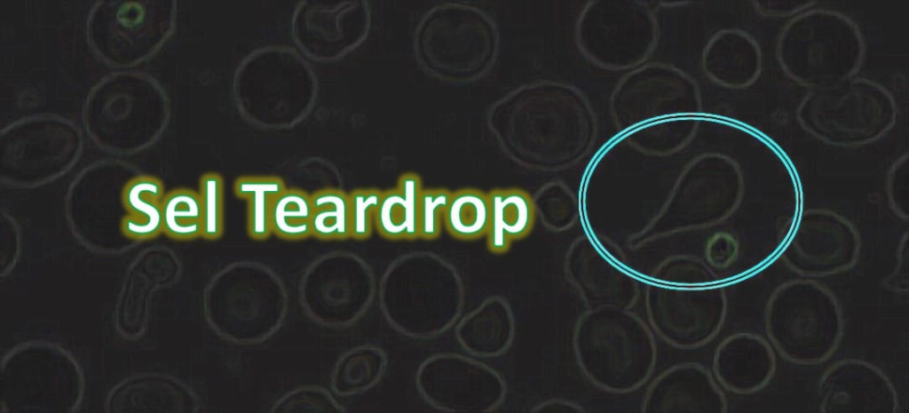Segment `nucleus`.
Wrapping results in <instances>:
<instances>
[{
    "mask_svg": "<svg viewBox=\"0 0 909 413\" xmlns=\"http://www.w3.org/2000/svg\"><path fill=\"white\" fill-rule=\"evenodd\" d=\"M866 53L865 36L844 12L810 8L791 18L775 45L778 64L794 83L818 90L855 77Z\"/></svg>",
    "mask_w": 909,
    "mask_h": 413,
    "instance_id": "f257e3e1",
    "label": "nucleus"
},
{
    "mask_svg": "<svg viewBox=\"0 0 909 413\" xmlns=\"http://www.w3.org/2000/svg\"><path fill=\"white\" fill-rule=\"evenodd\" d=\"M769 342L786 361L816 365L828 360L842 338L844 319L835 295L811 278L786 281L764 309Z\"/></svg>",
    "mask_w": 909,
    "mask_h": 413,
    "instance_id": "f03ea898",
    "label": "nucleus"
},
{
    "mask_svg": "<svg viewBox=\"0 0 909 413\" xmlns=\"http://www.w3.org/2000/svg\"><path fill=\"white\" fill-rule=\"evenodd\" d=\"M796 119L809 134L828 145L856 147L873 143L895 125L892 92L867 77H852L832 87L810 90L797 106Z\"/></svg>",
    "mask_w": 909,
    "mask_h": 413,
    "instance_id": "7ed1b4c3",
    "label": "nucleus"
},
{
    "mask_svg": "<svg viewBox=\"0 0 909 413\" xmlns=\"http://www.w3.org/2000/svg\"><path fill=\"white\" fill-rule=\"evenodd\" d=\"M860 249L859 233L848 218L831 210L809 209L795 221L781 258L794 273L813 279L850 269Z\"/></svg>",
    "mask_w": 909,
    "mask_h": 413,
    "instance_id": "20e7f679",
    "label": "nucleus"
},
{
    "mask_svg": "<svg viewBox=\"0 0 909 413\" xmlns=\"http://www.w3.org/2000/svg\"><path fill=\"white\" fill-rule=\"evenodd\" d=\"M821 413H897V392L888 375L875 364L846 358L831 365L818 387Z\"/></svg>",
    "mask_w": 909,
    "mask_h": 413,
    "instance_id": "39448f33",
    "label": "nucleus"
},
{
    "mask_svg": "<svg viewBox=\"0 0 909 413\" xmlns=\"http://www.w3.org/2000/svg\"><path fill=\"white\" fill-rule=\"evenodd\" d=\"M776 368L772 345L756 333L732 334L717 350L716 375L728 390L738 394L763 390L773 378Z\"/></svg>",
    "mask_w": 909,
    "mask_h": 413,
    "instance_id": "423d86ee",
    "label": "nucleus"
},
{
    "mask_svg": "<svg viewBox=\"0 0 909 413\" xmlns=\"http://www.w3.org/2000/svg\"><path fill=\"white\" fill-rule=\"evenodd\" d=\"M706 68L719 84L735 90L747 89L755 84L762 74L761 46L755 36L744 29L722 30L707 48Z\"/></svg>",
    "mask_w": 909,
    "mask_h": 413,
    "instance_id": "0eeeda50",
    "label": "nucleus"
},
{
    "mask_svg": "<svg viewBox=\"0 0 909 413\" xmlns=\"http://www.w3.org/2000/svg\"><path fill=\"white\" fill-rule=\"evenodd\" d=\"M490 221L486 231L488 247L494 252L508 250L511 240L526 235L533 227L535 210L533 200L518 189H496L488 194Z\"/></svg>",
    "mask_w": 909,
    "mask_h": 413,
    "instance_id": "6e6552de",
    "label": "nucleus"
},
{
    "mask_svg": "<svg viewBox=\"0 0 909 413\" xmlns=\"http://www.w3.org/2000/svg\"><path fill=\"white\" fill-rule=\"evenodd\" d=\"M420 179L406 174L395 189L383 192L375 224L378 232L390 239H413L420 236Z\"/></svg>",
    "mask_w": 909,
    "mask_h": 413,
    "instance_id": "1a4fd4ad",
    "label": "nucleus"
},
{
    "mask_svg": "<svg viewBox=\"0 0 909 413\" xmlns=\"http://www.w3.org/2000/svg\"><path fill=\"white\" fill-rule=\"evenodd\" d=\"M162 182L151 176L131 179L123 191V203L129 214L122 221L123 234L132 239L147 240L162 232Z\"/></svg>",
    "mask_w": 909,
    "mask_h": 413,
    "instance_id": "9d476101",
    "label": "nucleus"
},
{
    "mask_svg": "<svg viewBox=\"0 0 909 413\" xmlns=\"http://www.w3.org/2000/svg\"><path fill=\"white\" fill-rule=\"evenodd\" d=\"M285 188L283 180L275 176H243L236 179L234 193L248 203L247 227L250 237L264 240L272 234L271 207Z\"/></svg>",
    "mask_w": 909,
    "mask_h": 413,
    "instance_id": "9b49d317",
    "label": "nucleus"
},
{
    "mask_svg": "<svg viewBox=\"0 0 909 413\" xmlns=\"http://www.w3.org/2000/svg\"><path fill=\"white\" fill-rule=\"evenodd\" d=\"M444 221L449 233L461 239L486 234L490 221L488 195L475 189L452 193Z\"/></svg>",
    "mask_w": 909,
    "mask_h": 413,
    "instance_id": "f8f14e48",
    "label": "nucleus"
},
{
    "mask_svg": "<svg viewBox=\"0 0 909 413\" xmlns=\"http://www.w3.org/2000/svg\"><path fill=\"white\" fill-rule=\"evenodd\" d=\"M311 195L297 188H285L273 202L270 213L272 233L296 241L312 235Z\"/></svg>",
    "mask_w": 909,
    "mask_h": 413,
    "instance_id": "ddd939ff",
    "label": "nucleus"
},
{
    "mask_svg": "<svg viewBox=\"0 0 909 413\" xmlns=\"http://www.w3.org/2000/svg\"><path fill=\"white\" fill-rule=\"evenodd\" d=\"M162 232L171 238L187 241L202 236V209L199 193L174 189L162 201Z\"/></svg>",
    "mask_w": 909,
    "mask_h": 413,
    "instance_id": "4468645a",
    "label": "nucleus"
},
{
    "mask_svg": "<svg viewBox=\"0 0 909 413\" xmlns=\"http://www.w3.org/2000/svg\"><path fill=\"white\" fill-rule=\"evenodd\" d=\"M312 235L322 240L351 237L349 195L326 188L311 195Z\"/></svg>",
    "mask_w": 909,
    "mask_h": 413,
    "instance_id": "2eb2a0df",
    "label": "nucleus"
},
{
    "mask_svg": "<svg viewBox=\"0 0 909 413\" xmlns=\"http://www.w3.org/2000/svg\"><path fill=\"white\" fill-rule=\"evenodd\" d=\"M202 209V237L215 240L224 228V185L217 173H206L200 180L199 192Z\"/></svg>",
    "mask_w": 909,
    "mask_h": 413,
    "instance_id": "dca6fc26",
    "label": "nucleus"
},
{
    "mask_svg": "<svg viewBox=\"0 0 909 413\" xmlns=\"http://www.w3.org/2000/svg\"><path fill=\"white\" fill-rule=\"evenodd\" d=\"M382 194L374 188L356 189L349 194L351 237L362 240L371 234Z\"/></svg>",
    "mask_w": 909,
    "mask_h": 413,
    "instance_id": "f3484780",
    "label": "nucleus"
},
{
    "mask_svg": "<svg viewBox=\"0 0 909 413\" xmlns=\"http://www.w3.org/2000/svg\"><path fill=\"white\" fill-rule=\"evenodd\" d=\"M451 195L452 193L441 188L422 191L419 200L421 237L433 239L439 235Z\"/></svg>",
    "mask_w": 909,
    "mask_h": 413,
    "instance_id": "a211bd4d",
    "label": "nucleus"
},
{
    "mask_svg": "<svg viewBox=\"0 0 909 413\" xmlns=\"http://www.w3.org/2000/svg\"><path fill=\"white\" fill-rule=\"evenodd\" d=\"M908 153L899 156L889 168L886 192L889 205L900 218L908 219Z\"/></svg>",
    "mask_w": 909,
    "mask_h": 413,
    "instance_id": "6ab92c4d",
    "label": "nucleus"
},
{
    "mask_svg": "<svg viewBox=\"0 0 909 413\" xmlns=\"http://www.w3.org/2000/svg\"><path fill=\"white\" fill-rule=\"evenodd\" d=\"M814 1H754L755 11L764 17L793 18L800 12L816 5Z\"/></svg>",
    "mask_w": 909,
    "mask_h": 413,
    "instance_id": "aec40b11",
    "label": "nucleus"
},
{
    "mask_svg": "<svg viewBox=\"0 0 909 413\" xmlns=\"http://www.w3.org/2000/svg\"><path fill=\"white\" fill-rule=\"evenodd\" d=\"M883 286L897 293H906L908 278V233L902 237L897 249V265L894 272L882 281Z\"/></svg>",
    "mask_w": 909,
    "mask_h": 413,
    "instance_id": "412c9836",
    "label": "nucleus"
},
{
    "mask_svg": "<svg viewBox=\"0 0 909 413\" xmlns=\"http://www.w3.org/2000/svg\"><path fill=\"white\" fill-rule=\"evenodd\" d=\"M739 255V241L730 234L717 235L711 245L710 258L717 266L726 267L732 265Z\"/></svg>",
    "mask_w": 909,
    "mask_h": 413,
    "instance_id": "4be33fe9",
    "label": "nucleus"
}]
</instances>
